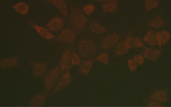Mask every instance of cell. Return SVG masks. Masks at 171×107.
Returning <instances> with one entry per match:
<instances>
[{
	"instance_id": "obj_1",
	"label": "cell",
	"mask_w": 171,
	"mask_h": 107,
	"mask_svg": "<svg viewBox=\"0 0 171 107\" xmlns=\"http://www.w3.org/2000/svg\"><path fill=\"white\" fill-rule=\"evenodd\" d=\"M70 17L72 26L77 31L83 29L87 23V19L84 13L80 9L76 7L72 8Z\"/></svg>"
},
{
	"instance_id": "obj_2",
	"label": "cell",
	"mask_w": 171,
	"mask_h": 107,
	"mask_svg": "<svg viewBox=\"0 0 171 107\" xmlns=\"http://www.w3.org/2000/svg\"><path fill=\"white\" fill-rule=\"evenodd\" d=\"M78 54L82 58L92 57L95 54L96 49L94 44L87 40H82L77 46Z\"/></svg>"
},
{
	"instance_id": "obj_3",
	"label": "cell",
	"mask_w": 171,
	"mask_h": 107,
	"mask_svg": "<svg viewBox=\"0 0 171 107\" xmlns=\"http://www.w3.org/2000/svg\"><path fill=\"white\" fill-rule=\"evenodd\" d=\"M59 67L58 65L47 73L45 78V87L47 91H49L55 86L59 78Z\"/></svg>"
},
{
	"instance_id": "obj_4",
	"label": "cell",
	"mask_w": 171,
	"mask_h": 107,
	"mask_svg": "<svg viewBox=\"0 0 171 107\" xmlns=\"http://www.w3.org/2000/svg\"><path fill=\"white\" fill-rule=\"evenodd\" d=\"M119 37L116 34H111L104 38L101 41L102 47L105 49H110L113 48L117 43Z\"/></svg>"
},
{
	"instance_id": "obj_5",
	"label": "cell",
	"mask_w": 171,
	"mask_h": 107,
	"mask_svg": "<svg viewBox=\"0 0 171 107\" xmlns=\"http://www.w3.org/2000/svg\"><path fill=\"white\" fill-rule=\"evenodd\" d=\"M72 77L69 70L65 72L61 77L56 87L52 93L54 95L68 85L71 82Z\"/></svg>"
},
{
	"instance_id": "obj_6",
	"label": "cell",
	"mask_w": 171,
	"mask_h": 107,
	"mask_svg": "<svg viewBox=\"0 0 171 107\" xmlns=\"http://www.w3.org/2000/svg\"><path fill=\"white\" fill-rule=\"evenodd\" d=\"M75 33L72 30H65L63 31L58 36L57 40L60 42L70 44L73 43L75 39Z\"/></svg>"
},
{
	"instance_id": "obj_7",
	"label": "cell",
	"mask_w": 171,
	"mask_h": 107,
	"mask_svg": "<svg viewBox=\"0 0 171 107\" xmlns=\"http://www.w3.org/2000/svg\"><path fill=\"white\" fill-rule=\"evenodd\" d=\"M29 23L43 38L48 40L52 39L55 38L54 36L46 28L39 26L30 21H29Z\"/></svg>"
},
{
	"instance_id": "obj_8",
	"label": "cell",
	"mask_w": 171,
	"mask_h": 107,
	"mask_svg": "<svg viewBox=\"0 0 171 107\" xmlns=\"http://www.w3.org/2000/svg\"><path fill=\"white\" fill-rule=\"evenodd\" d=\"M63 25V20L59 17H56L50 20L47 24L49 29L57 31L61 29Z\"/></svg>"
},
{
	"instance_id": "obj_9",
	"label": "cell",
	"mask_w": 171,
	"mask_h": 107,
	"mask_svg": "<svg viewBox=\"0 0 171 107\" xmlns=\"http://www.w3.org/2000/svg\"><path fill=\"white\" fill-rule=\"evenodd\" d=\"M71 54L70 52L67 50H65L61 58L60 61V66L62 70L68 68L71 65Z\"/></svg>"
},
{
	"instance_id": "obj_10",
	"label": "cell",
	"mask_w": 171,
	"mask_h": 107,
	"mask_svg": "<svg viewBox=\"0 0 171 107\" xmlns=\"http://www.w3.org/2000/svg\"><path fill=\"white\" fill-rule=\"evenodd\" d=\"M126 45L128 48H141L143 46V44L140 40L137 37H129L125 42Z\"/></svg>"
},
{
	"instance_id": "obj_11",
	"label": "cell",
	"mask_w": 171,
	"mask_h": 107,
	"mask_svg": "<svg viewBox=\"0 0 171 107\" xmlns=\"http://www.w3.org/2000/svg\"><path fill=\"white\" fill-rule=\"evenodd\" d=\"M150 99L161 103H165L168 100L167 94L165 91H159L154 93L150 97Z\"/></svg>"
},
{
	"instance_id": "obj_12",
	"label": "cell",
	"mask_w": 171,
	"mask_h": 107,
	"mask_svg": "<svg viewBox=\"0 0 171 107\" xmlns=\"http://www.w3.org/2000/svg\"><path fill=\"white\" fill-rule=\"evenodd\" d=\"M143 54L146 58L151 61L157 60L160 55V52L159 50L150 48L146 49Z\"/></svg>"
},
{
	"instance_id": "obj_13",
	"label": "cell",
	"mask_w": 171,
	"mask_h": 107,
	"mask_svg": "<svg viewBox=\"0 0 171 107\" xmlns=\"http://www.w3.org/2000/svg\"><path fill=\"white\" fill-rule=\"evenodd\" d=\"M49 2L56 7L64 15L67 16L68 11L66 2L63 0H50Z\"/></svg>"
},
{
	"instance_id": "obj_14",
	"label": "cell",
	"mask_w": 171,
	"mask_h": 107,
	"mask_svg": "<svg viewBox=\"0 0 171 107\" xmlns=\"http://www.w3.org/2000/svg\"><path fill=\"white\" fill-rule=\"evenodd\" d=\"M18 61L14 57H11L2 60L0 62L1 68H6L12 67L16 65Z\"/></svg>"
},
{
	"instance_id": "obj_15",
	"label": "cell",
	"mask_w": 171,
	"mask_h": 107,
	"mask_svg": "<svg viewBox=\"0 0 171 107\" xmlns=\"http://www.w3.org/2000/svg\"><path fill=\"white\" fill-rule=\"evenodd\" d=\"M47 96V94L44 93L35 95L30 100V105L34 106L41 105L45 101Z\"/></svg>"
},
{
	"instance_id": "obj_16",
	"label": "cell",
	"mask_w": 171,
	"mask_h": 107,
	"mask_svg": "<svg viewBox=\"0 0 171 107\" xmlns=\"http://www.w3.org/2000/svg\"><path fill=\"white\" fill-rule=\"evenodd\" d=\"M117 3L116 1H111L103 4L102 6L104 12H109L114 10L117 8Z\"/></svg>"
},
{
	"instance_id": "obj_17",
	"label": "cell",
	"mask_w": 171,
	"mask_h": 107,
	"mask_svg": "<svg viewBox=\"0 0 171 107\" xmlns=\"http://www.w3.org/2000/svg\"><path fill=\"white\" fill-rule=\"evenodd\" d=\"M46 68V65L45 63H37L33 67L34 73L35 76H41L45 72Z\"/></svg>"
},
{
	"instance_id": "obj_18",
	"label": "cell",
	"mask_w": 171,
	"mask_h": 107,
	"mask_svg": "<svg viewBox=\"0 0 171 107\" xmlns=\"http://www.w3.org/2000/svg\"><path fill=\"white\" fill-rule=\"evenodd\" d=\"M156 34V33L155 32L150 30L145 35L144 38V40L149 44L152 45H155L157 44Z\"/></svg>"
},
{
	"instance_id": "obj_19",
	"label": "cell",
	"mask_w": 171,
	"mask_h": 107,
	"mask_svg": "<svg viewBox=\"0 0 171 107\" xmlns=\"http://www.w3.org/2000/svg\"><path fill=\"white\" fill-rule=\"evenodd\" d=\"M92 66V64L90 61L86 60L83 61L80 65V71L82 74H87L90 70Z\"/></svg>"
},
{
	"instance_id": "obj_20",
	"label": "cell",
	"mask_w": 171,
	"mask_h": 107,
	"mask_svg": "<svg viewBox=\"0 0 171 107\" xmlns=\"http://www.w3.org/2000/svg\"><path fill=\"white\" fill-rule=\"evenodd\" d=\"M13 7L17 12L23 14H26L29 10L28 5L23 2H19Z\"/></svg>"
},
{
	"instance_id": "obj_21",
	"label": "cell",
	"mask_w": 171,
	"mask_h": 107,
	"mask_svg": "<svg viewBox=\"0 0 171 107\" xmlns=\"http://www.w3.org/2000/svg\"><path fill=\"white\" fill-rule=\"evenodd\" d=\"M163 21L161 17L158 16H155L150 22L149 24V26L156 28H160L163 26Z\"/></svg>"
},
{
	"instance_id": "obj_22",
	"label": "cell",
	"mask_w": 171,
	"mask_h": 107,
	"mask_svg": "<svg viewBox=\"0 0 171 107\" xmlns=\"http://www.w3.org/2000/svg\"><path fill=\"white\" fill-rule=\"evenodd\" d=\"M90 28L93 32L96 33H102L105 31L104 28L97 22L92 23L90 25Z\"/></svg>"
},
{
	"instance_id": "obj_23",
	"label": "cell",
	"mask_w": 171,
	"mask_h": 107,
	"mask_svg": "<svg viewBox=\"0 0 171 107\" xmlns=\"http://www.w3.org/2000/svg\"><path fill=\"white\" fill-rule=\"evenodd\" d=\"M125 42H122L119 43L116 47V51L118 55H121L126 53L128 50Z\"/></svg>"
},
{
	"instance_id": "obj_24",
	"label": "cell",
	"mask_w": 171,
	"mask_h": 107,
	"mask_svg": "<svg viewBox=\"0 0 171 107\" xmlns=\"http://www.w3.org/2000/svg\"><path fill=\"white\" fill-rule=\"evenodd\" d=\"M96 60L102 63L108 64L109 63V54L106 53H104L96 58Z\"/></svg>"
},
{
	"instance_id": "obj_25",
	"label": "cell",
	"mask_w": 171,
	"mask_h": 107,
	"mask_svg": "<svg viewBox=\"0 0 171 107\" xmlns=\"http://www.w3.org/2000/svg\"><path fill=\"white\" fill-rule=\"evenodd\" d=\"M145 4L146 11H149L157 6L158 1L157 0H147L145 1Z\"/></svg>"
},
{
	"instance_id": "obj_26",
	"label": "cell",
	"mask_w": 171,
	"mask_h": 107,
	"mask_svg": "<svg viewBox=\"0 0 171 107\" xmlns=\"http://www.w3.org/2000/svg\"><path fill=\"white\" fill-rule=\"evenodd\" d=\"M162 39V44H163L166 43L169 39V33L165 30H163L161 32Z\"/></svg>"
},
{
	"instance_id": "obj_27",
	"label": "cell",
	"mask_w": 171,
	"mask_h": 107,
	"mask_svg": "<svg viewBox=\"0 0 171 107\" xmlns=\"http://www.w3.org/2000/svg\"><path fill=\"white\" fill-rule=\"evenodd\" d=\"M84 12L88 15H90L94 11L95 7L93 4H89L86 5L83 8Z\"/></svg>"
},
{
	"instance_id": "obj_28",
	"label": "cell",
	"mask_w": 171,
	"mask_h": 107,
	"mask_svg": "<svg viewBox=\"0 0 171 107\" xmlns=\"http://www.w3.org/2000/svg\"><path fill=\"white\" fill-rule=\"evenodd\" d=\"M80 59L77 55L74 52L71 54V62L72 65H77L80 63Z\"/></svg>"
},
{
	"instance_id": "obj_29",
	"label": "cell",
	"mask_w": 171,
	"mask_h": 107,
	"mask_svg": "<svg viewBox=\"0 0 171 107\" xmlns=\"http://www.w3.org/2000/svg\"><path fill=\"white\" fill-rule=\"evenodd\" d=\"M128 65L129 69L132 71H135L137 67V64L132 59H129L128 60Z\"/></svg>"
},
{
	"instance_id": "obj_30",
	"label": "cell",
	"mask_w": 171,
	"mask_h": 107,
	"mask_svg": "<svg viewBox=\"0 0 171 107\" xmlns=\"http://www.w3.org/2000/svg\"><path fill=\"white\" fill-rule=\"evenodd\" d=\"M133 60L137 64L141 65L142 64L144 60V57L141 55H137L133 57Z\"/></svg>"
},
{
	"instance_id": "obj_31",
	"label": "cell",
	"mask_w": 171,
	"mask_h": 107,
	"mask_svg": "<svg viewBox=\"0 0 171 107\" xmlns=\"http://www.w3.org/2000/svg\"><path fill=\"white\" fill-rule=\"evenodd\" d=\"M162 105L161 103L151 100L148 104L147 107H159Z\"/></svg>"
},
{
	"instance_id": "obj_32",
	"label": "cell",
	"mask_w": 171,
	"mask_h": 107,
	"mask_svg": "<svg viewBox=\"0 0 171 107\" xmlns=\"http://www.w3.org/2000/svg\"><path fill=\"white\" fill-rule=\"evenodd\" d=\"M156 43L159 46L162 45V39L160 32H158L156 34Z\"/></svg>"
}]
</instances>
